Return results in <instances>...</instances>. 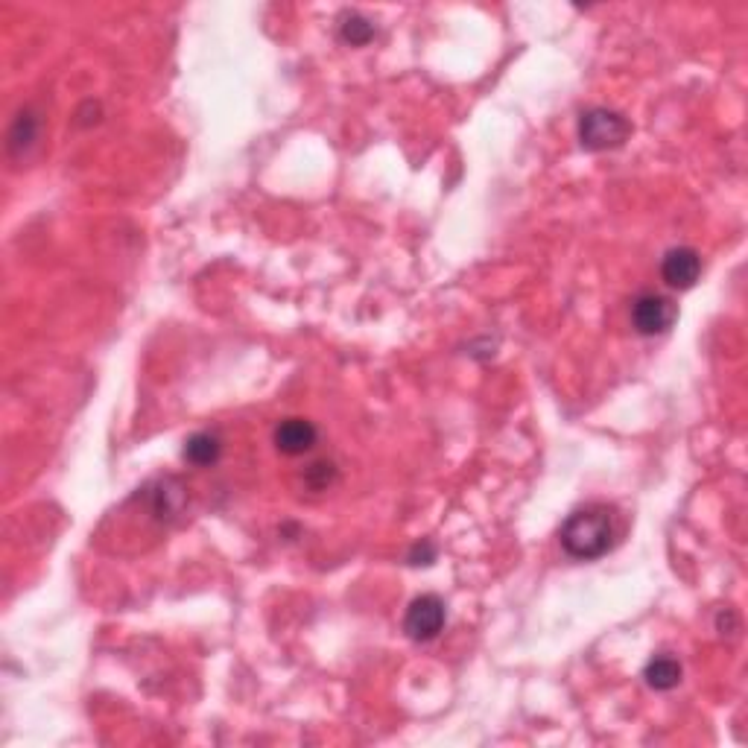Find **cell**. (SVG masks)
<instances>
[{
  "label": "cell",
  "instance_id": "6",
  "mask_svg": "<svg viewBox=\"0 0 748 748\" xmlns=\"http://www.w3.org/2000/svg\"><path fill=\"white\" fill-rule=\"evenodd\" d=\"M272 442H275V448L281 450L284 456H304V453H310V450L316 448L319 430L307 418H284L275 427Z\"/></svg>",
  "mask_w": 748,
  "mask_h": 748
},
{
  "label": "cell",
  "instance_id": "4",
  "mask_svg": "<svg viewBox=\"0 0 748 748\" xmlns=\"http://www.w3.org/2000/svg\"><path fill=\"white\" fill-rule=\"evenodd\" d=\"M678 319V307L673 299L661 293H640L632 301V328L640 337H661L667 334Z\"/></svg>",
  "mask_w": 748,
  "mask_h": 748
},
{
  "label": "cell",
  "instance_id": "11",
  "mask_svg": "<svg viewBox=\"0 0 748 748\" xmlns=\"http://www.w3.org/2000/svg\"><path fill=\"white\" fill-rule=\"evenodd\" d=\"M339 38L351 47H366L374 38L372 18H366L363 12H345L339 18Z\"/></svg>",
  "mask_w": 748,
  "mask_h": 748
},
{
  "label": "cell",
  "instance_id": "2",
  "mask_svg": "<svg viewBox=\"0 0 748 748\" xmlns=\"http://www.w3.org/2000/svg\"><path fill=\"white\" fill-rule=\"evenodd\" d=\"M632 123L614 109H588L579 117V144L588 152L617 150L629 141Z\"/></svg>",
  "mask_w": 748,
  "mask_h": 748
},
{
  "label": "cell",
  "instance_id": "9",
  "mask_svg": "<svg viewBox=\"0 0 748 748\" xmlns=\"http://www.w3.org/2000/svg\"><path fill=\"white\" fill-rule=\"evenodd\" d=\"M182 456H185V462L196 465V468H211V465H217L220 456H223V439H220V433H214V430H199V433H193L185 442Z\"/></svg>",
  "mask_w": 748,
  "mask_h": 748
},
{
  "label": "cell",
  "instance_id": "7",
  "mask_svg": "<svg viewBox=\"0 0 748 748\" xmlns=\"http://www.w3.org/2000/svg\"><path fill=\"white\" fill-rule=\"evenodd\" d=\"M38 135H41V117L33 109H21L15 114L12 126H9V135H6V150L12 158L18 155H27V152L36 147Z\"/></svg>",
  "mask_w": 748,
  "mask_h": 748
},
{
  "label": "cell",
  "instance_id": "10",
  "mask_svg": "<svg viewBox=\"0 0 748 748\" xmlns=\"http://www.w3.org/2000/svg\"><path fill=\"white\" fill-rule=\"evenodd\" d=\"M681 675H684L681 661L673 658V655H667V652L649 658V664L643 667V681H646L652 690H658V693H670V690H675V687L681 684Z\"/></svg>",
  "mask_w": 748,
  "mask_h": 748
},
{
  "label": "cell",
  "instance_id": "8",
  "mask_svg": "<svg viewBox=\"0 0 748 748\" xmlns=\"http://www.w3.org/2000/svg\"><path fill=\"white\" fill-rule=\"evenodd\" d=\"M150 500L152 515H155L158 521H173V518H179L182 509H185L187 491L176 477H167V480H161L158 486L152 488Z\"/></svg>",
  "mask_w": 748,
  "mask_h": 748
},
{
  "label": "cell",
  "instance_id": "12",
  "mask_svg": "<svg viewBox=\"0 0 748 748\" xmlns=\"http://www.w3.org/2000/svg\"><path fill=\"white\" fill-rule=\"evenodd\" d=\"M337 477V465L328 462V459H319V462H313L304 471V486L310 488V491H328V488L337 483Z\"/></svg>",
  "mask_w": 748,
  "mask_h": 748
},
{
  "label": "cell",
  "instance_id": "1",
  "mask_svg": "<svg viewBox=\"0 0 748 748\" xmlns=\"http://www.w3.org/2000/svg\"><path fill=\"white\" fill-rule=\"evenodd\" d=\"M561 550L576 561L602 559L617 541V521L608 506H585L576 509L561 524Z\"/></svg>",
  "mask_w": 748,
  "mask_h": 748
},
{
  "label": "cell",
  "instance_id": "5",
  "mask_svg": "<svg viewBox=\"0 0 748 748\" xmlns=\"http://www.w3.org/2000/svg\"><path fill=\"white\" fill-rule=\"evenodd\" d=\"M661 278L670 290H690L702 278V258L693 246H675L661 258Z\"/></svg>",
  "mask_w": 748,
  "mask_h": 748
},
{
  "label": "cell",
  "instance_id": "3",
  "mask_svg": "<svg viewBox=\"0 0 748 748\" xmlns=\"http://www.w3.org/2000/svg\"><path fill=\"white\" fill-rule=\"evenodd\" d=\"M448 623V608L445 599L439 594H421L410 602L407 614H404V632L415 643H430L442 635Z\"/></svg>",
  "mask_w": 748,
  "mask_h": 748
},
{
  "label": "cell",
  "instance_id": "13",
  "mask_svg": "<svg viewBox=\"0 0 748 748\" xmlns=\"http://www.w3.org/2000/svg\"><path fill=\"white\" fill-rule=\"evenodd\" d=\"M412 567H427V564H433L436 561V544H430V541H418L415 547L410 550V556H407Z\"/></svg>",
  "mask_w": 748,
  "mask_h": 748
}]
</instances>
